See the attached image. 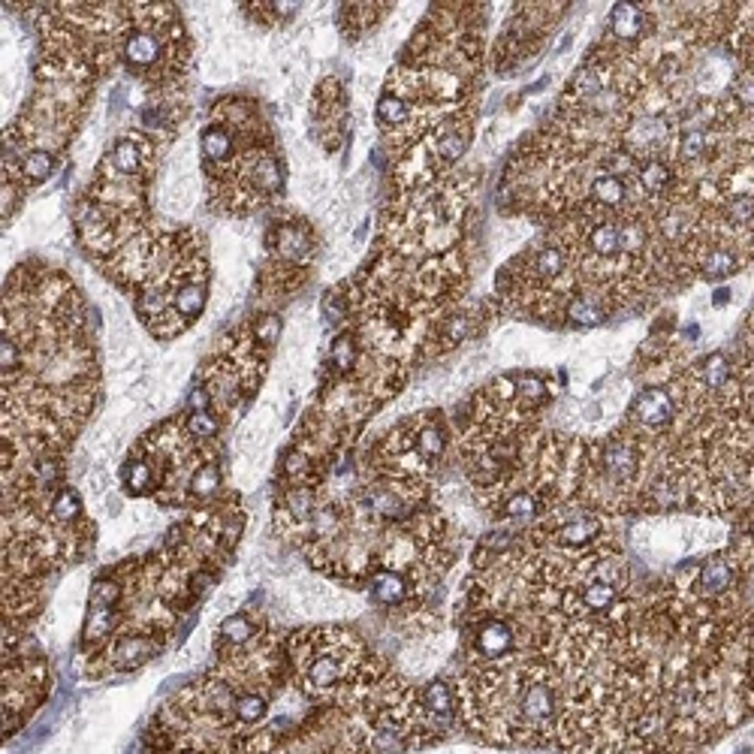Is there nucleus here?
<instances>
[{
  "instance_id": "f257e3e1",
  "label": "nucleus",
  "mask_w": 754,
  "mask_h": 754,
  "mask_svg": "<svg viewBox=\"0 0 754 754\" xmlns=\"http://www.w3.org/2000/svg\"><path fill=\"white\" fill-rule=\"evenodd\" d=\"M115 58L133 79L172 94L187 70V37L169 4H124Z\"/></svg>"
},
{
  "instance_id": "f03ea898",
  "label": "nucleus",
  "mask_w": 754,
  "mask_h": 754,
  "mask_svg": "<svg viewBox=\"0 0 754 754\" xmlns=\"http://www.w3.org/2000/svg\"><path fill=\"white\" fill-rule=\"evenodd\" d=\"M266 248L272 257V269H263V281L272 278V293H290L308 275L311 260L317 257V239L308 221L290 215L269 227Z\"/></svg>"
},
{
  "instance_id": "7ed1b4c3",
  "label": "nucleus",
  "mask_w": 754,
  "mask_h": 754,
  "mask_svg": "<svg viewBox=\"0 0 754 754\" xmlns=\"http://www.w3.org/2000/svg\"><path fill=\"white\" fill-rule=\"evenodd\" d=\"M49 691V664L43 658H4V736L19 733L28 712Z\"/></svg>"
},
{
  "instance_id": "20e7f679",
  "label": "nucleus",
  "mask_w": 754,
  "mask_h": 754,
  "mask_svg": "<svg viewBox=\"0 0 754 754\" xmlns=\"http://www.w3.org/2000/svg\"><path fill=\"white\" fill-rule=\"evenodd\" d=\"M564 13L561 4H522V10L513 16L507 31L501 34L495 46V70L516 67L519 61L540 52L552 22Z\"/></svg>"
},
{
  "instance_id": "39448f33",
  "label": "nucleus",
  "mask_w": 754,
  "mask_h": 754,
  "mask_svg": "<svg viewBox=\"0 0 754 754\" xmlns=\"http://www.w3.org/2000/svg\"><path fill=\"white\" fill-rule=\"evenodd\" d=\"M679 423H682V399L676 393V384L673 387H646L628 405L625 426H631L634 432H640L646 438L664 441Z\"/></svg>"
},
{
  "instance_id": "423d86ee",
  "label": "nucleus",
  "mask_w": 754,
  "mask_h": 754,
  "mask_svg": "<svg viewBox=\"0 0 754 754\" xmlns=\"http://www.w3.org/2000/svg\"><path fill=\"white\" fill-rule=\"evenodd\" d=\"M368 589V598L371 604L384 607V610H417L423 604V595L426 592L417 580H411L408 574L402 571H374L365 583Z\"/></svg>"
},
{
  "instance_id": "0eeeda50",
  "label": "nucleus",
  "mask_w": 754,
  "mask_h": 754,
  "mask_svg": "<svg viewBox=\"0 0 754 754\" xmlns=\"http://www.w3.org/2000/svg\"><path fill=\"white\" fill-rule=\"evenodd\" d=\"M269 634V622L263 613L257 610H245V613H233L218 625L215 634V652H236V649H248L257 640H263Z\"/></svg>"
},
{
  "instance_id": "6e6552de",
  "label": "nucleus",
  "mask_w": 754,
  "mask_h": 754,
  "mask_svg": "<svg viewBox=\"0 0 754 754\" xmlns=\"http://www.w3.org/2000/svg\"><path fill=\"white\" fill-rule=\"evenodd\" d=\"M390 7L393 4H344L341 25L347 28L350 37H356V34H362V31H368V28H374L377 22H381L390 13Z\"/></svg>"
},
{
  "instance_id": "1a4fd4ad",
  "label": "nucleus",
  "mask_w": 754,
  "mask_h": 754,
  "mask_svg": "<svg viewBox=\"0 0 754 754\" xmlns=\"http://www.w3.org/2000/svg\"><path fill=\"white\" fill-rule=\"evenodd\" d=\"M181 423H184L187 435L197 438V441H203V444L218 441L221 426H224V423H221V417H218L215 411H187V414L181 417Z\"/></svg>"
},
{
  "instance_id": "9d476101",
  "label": "nucleus",
  "mask_w": 754,
  "mask_h": 754,
  "mask_svg": "<svg viewBox=\"0 0 754 754\" xmlns=\"http://www.w3.org/2000/svg\"><path fill=\"white\" fill-rule=\"evenodd\" d=\"M248 329H251V335H254V341L260 347L272 350L275 341H278V335H281V317L278 314H260L257 320L248 323Z\"/></svg>"
},
{
  "instance_id": "9b49d317",
  "label": "nucleus",
  "mask_w": 754,
  "mask_h": 754,
  "mask_svg": "<svg viewBox=\"0 0 754 754\" xmlns=\"http://www.w3.org/2000/svg\"><path fill=\"white\" fill-rule=\"evenodd\" d=\"M178 754H209V751H203V748H184V751H178Z\"/></svg>"
}]
</instances>
